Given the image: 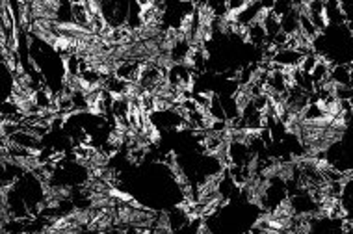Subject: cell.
Returning <instances> with one entry per match:
<instances>
[{
  "label": "cell",
  "mask_w": 353,
  "mask_h": 234,
  "mask_svg": "<svg viewBox=\"0 0 353 234\" xmlns=\"http://www.w3.org/2000/svg\"><path fill=\"white\" fill-rule=\"evenodd\" d=\"M270 188H272V182L262 179L261 175H256V177H251V179L245 180L244 184L240 186V191H242V195H244L248 203L256 206V209L266 210Z\"/></svg>",
  "instance_id": "6da1fadb"
},
{
  "label": "cell",
  "mask_w": 353,
  "mask_h": 234,
  "mask_svg": "<svg viewBox=\"0 0 353 234\" xmlns=\"http://www.w3.org/2000/svg\"><path fill=\"white\" fill-rule=\"evenodd\" d=\"M30 12L34 21H60V12H61V2L58 0H32Z\"/></svg>",
  "instance_id": "7a4b0ae2"
},
{
  "label": "cell",
  "mask_w": 353,
  "mask_h": 234,
  "mask_svg": "<svg viewBox=\"0 0 353 234\" xmlns=\"http://www.w3.org/2000/svg\"><path fill=\"white\" fill-rule=\"evenodd\" d=\"M68 212L69 216H71V220L74 222V225L85 228H88V225H90L99 214L97 210H93L92 206H73V209L68 210Z\"/></svg>",
  "instance_id": "3957f363"
},
{
  "label": "cell",
  "mask_w": 353,
  "mask_h": 234,
  "mask_svg": "<svg viewBox=\"0 0 353 234\" xmlns=\"http://www.w3.org/2000/svg\"><path fill=\"white\" fill-rule=\"evenodd\" d=\"M110 198H114L119 204H130L132 201H134V198H132V193H128V191H123L121 188H117V186H112L108 191Z\"/></svg>",
  "instance_id": "277c9868"
}]
</instances>
